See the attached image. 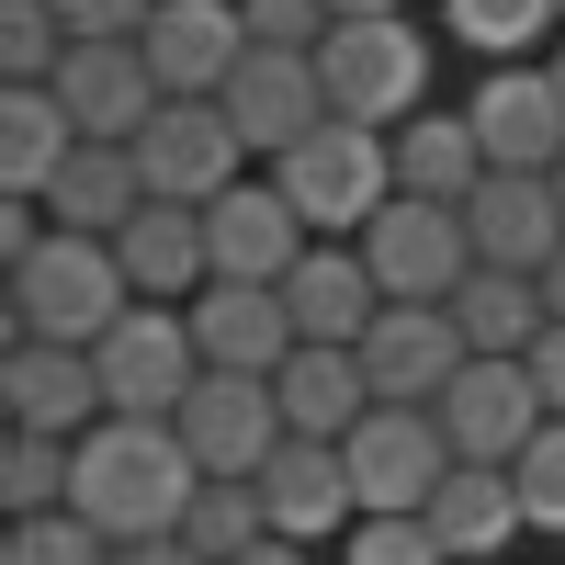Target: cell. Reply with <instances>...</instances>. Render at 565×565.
I'll return each mask as SVG.
<instances>
[{
	"instance_id": "6da1fadb",
	"label": "cell",
	"mask_w": 565,
	"mask_h": 565,
	"mask_svg": "<svg viewBox=\"0 0 565 565\" xmlns=\"http://www.w3.org/2000/svg\"><path fill=\"white\" fill-rule=\"evenodd\" d=\"M204 463L181 441V418H148V407H103L79 430V476H68V509H90L114 543H148V532H181Z\"/></svg>"
},
{
	"instance_id": "7a4b0ae2",
	"label": "cell",
	"mask_w": 565,
	"mask_h": 565,
	"mask_svg": "<svg viewBox=\"0 0 565 565\" xmlns=\"http://www.w3.org/2000/svg\"><path fill=\"white\" fill-rule=\"evenodd\" d=\"M317 79H328V114L407 125L418 103H441V23H418V12H340L317 34Z\"/></svg>"
},
{
	"instance_id": "3957f363",
	"label": "cell",
	"mask_w": 565,
	"mask_h": 565,
	"mask_svg": "<svg viewBox=\"0 0 565 565\" xmlns=\"http://www.w3.org/2000/svg\"><path fill=\"white\" fill-rule=\"evenodd\" d=\"M136 306L125 249L90 238V226H45V238L12 260V340H103V328Z\"/></svg>"
},
{
	"instance_id": "277c9868",
	"label": "cell",
	"mask_w": 565,
	"mask_h": 565,
	"mask_svg": "<svg viewBox=\"0 0 565 565\" xmlns=\"http://www.w3.org/2000/svg\"><path fill=\"white\" fill-rule=\"evenodd\" d=\"M260 170L306 204V226H317V238H362V226L396 204V125L328 114V125H306L295 148H282V159H260Z\"/></svg>"
},
{
	"instance_id": "5b68a950",
	"label": "cell",
	"mask_w": 565,
	"mask_h": 565,
	"mask_svg": "<svg viewBox=\"0 0 565 565\" xmlns=\"http://www.w3.org/2000/svg\"><path fill=\"white\" fill-rule=\"evenodd\" d=\"M136 170H148V193H170V204H215L226 181L260 170V148L238 136V114H226L215 90H159V114L136 125Z\"/></svg>"
},
{
	"instance_id": "8992f818",
	"label": "cell",
	"mask_w": 565,
	"mask_h": 565,
	"mask_svg": "<svg viewBox=\"0 0 565 565\" xmlns=\"http://www.w3.org/2000/svg\"><path fill=\"white\" fill-rule=\"evenodd\" d=\"M90 362H103V396L114 407H148L170 418L181 396H193V373H204V340H193V306H170V295H136L103 340H90Z\"/></svg>"
},
{
	"instance_id": "52a82bcc",
	"label": "cell",
	"mask_w": 565,
	"mask_h": 565,
	"mask_svg": "<svg viewBox=\"0 0 565 565\" xmlns=\"http://www.w3.org/2000/svg\"><path fill=\"white\" fill-rule=\"evenodd\" d=\"M340 452H351L362 509H430L441 476H452V430H441V407H407V396H373L351 430H340Z\"/></svg>"
},
{
	"instance_id": "ba28073f",
	"label": "cell",
	"mask_w": 565,
	"mask_h": 565,
	"mask_svg": "<svg viewBox=\"0 0 565 565\" xmlns=\"http://www.w3.org/2000/svg\"><path fill=\"white\" fill-rule=\"evenodd\" d=\"M463 114L487 136V170H554L565 159V79L554 57H498L463 79Z\"/></svg>"
},
{
	"instance_id": "9c48e42d",
	"label": "cell",
	"mask_w": 565,
	"mask_h": 565,
	"mask_svg": "<svg viewBox=\"0 0 565 565\" xmlns=\"http://www.w3.org/2000/svg\"><path fill=\"white\" fill-rule=\"evenodd\" d=\"M463 362H476V340H463L452 295H385V306H373V328H362V373H373V396L430 407Z\"/></svg>"
},
{
	"instance_id": "30bf717a",
	"label": "cell",
	"mask_w": 565,
	"mask_h": 565,
	"mask_svg": "<svg viewBox=\"0 0 565 565\" xmlns=\"http://www.w3.org/2000/svg\"><path fill=\"white\" fill-rule=\"evenodd\" d=\"M170 418H181V441H193L204 476H260V463L282 452V385H271V373H226V362H204L193 396H181Z\"/></svg>"
},
{
	"instance_id": "8fae6325",
	"label": "cell",
	"mask_w": 565,
	"mask_h": 565,
	"mask_svg": "<svg viewBox=\"0 0 565 565\" xmlns=\"http://www.w3.org/2000/svg\"><path fill=\"white\" fill-rule=\"evenodd\" d=\"M430 407H441V430H452V452H463V463H521V441L554 418L521 351H476V362H463Z\"/></svg>"
},
{
	"instance_id": "7c38bea8",
	"label": "cell",
	"mask_w": 565,
	"mask_h": 565,
	"mask_svg": "<svg viewBox=\"0 0 565 565\" xmlns=\"http://www.w3.org/2000/svg\"><path fill=\"white\" fill-rule=\"evenodd\" d=\"M362 260L385 295H452L463 271H476V226H463V204H430V193H396L385 215L362 226Z\"/></svg>"
},
{
	"instance_id": "4fadbf2b",
	"label": "cell",
	"mask_w": 565,
	"mask_h": 565,
	"mask_svg": "<svg viewBox=\"0 0 565 565\" xmlns=\"http://www.w3.org/2000/svg\"><path fill=\"white\" fill-rule=\"evenodd\" d=\"M204 238H215V271L226 282H282L317 249V226H306V204L282 193L271 170H249V181H226V193L204 204Z\"/></svg>"
},
{
	"instance_id": "5bb4252c",
	"label": "cell",
	"mask_w": 565,
	"mask_h": 565,
	"mask_svg": "<svg viewBox=\"0 0 565 565\" xmlns=\"http://www.w3.org/2000/svg\"><path fill=\"white\" fill-rule=\"evenodd\" d=\"M45 90L68 103L79 136H136V125L159 114V68H148V45H136V34H79Z\"/></svg>"
},
{
	"instance_id": "9a60e30c",
	"label": "cell",
	"mask_w": 565,
	"mask_h": 565,
	"mask_svg": "<svg viewBox=\"0 0 565 565\" xmlns=\"http://www.w3.org/2000/svg\"><path fill=\"white\" fill-rule=\"evenodd\" d=\"M226 114H238V136L260 159H282L306 125H328V79H317V45H249L238 57V79L215 90Z\"/></svg>"
},
{
	"instance_id": "2e32d148",
	"label": "cell",
	"mask_w": 565,
	"mask_h": 565,
	"mask_svg": "<svg viewBox=\"0 0 565 565\" xmlns=\"http://www.w3.org/2000/svg\"><path fill=\"white\" fill-rule=\"evenodd\" d=\"M0 407H12V430H90L114 396H103V362L79 340H12L0 351Z\"/></svg>"
},
{
	"instance_id": "e0dca14e",
	"label": "cell",
	"mask_w": 565,
	"mask_h": 565,
	"mask_svg": "<svg viewBox=\"0 0 565 565\" xmlns=\"http://www.w3.org/2000/svg\"><path fill=\"white\" fill-rule=\"evenodd\" d=\"M463 226H476V260L543 271L554 238H565V181H554V170H487L476 193H463Z\"/></svg>"
},
{
	"instance_id": "ac0fdd59",
	"label": "cell",
	"mask_w": 565,
	"mask_h": 565,
	"mask_svg": "<svg viewBox=\"0 0 565 565\" xmlns=\"http://www.w3.org/2000/svg\"><path fill=\"white\" fill-rule=\"evenodd\" d=\"M260 498H271V532H295V543H340L362 521L351 452L340 441H306V430H282V452L260 463Z\"/></svg>"
},
{
	"instance_id": "d6986e66",
	"label": "cell",
	"mask_w": 565,
	"mask_h": 565,
	"mask_svg": "<svg viewBox=\"0 0 565 565\" xmlns=\"http://www.w3.org/2000/svg\"><path fill=\"white\" fill-rule=\"evenodd\" d=\"M136 45H148L159 90H226L249 57V23H238V0H159L136 23Z\"/></svg>"
},
{
	"instance_id": "ffe728a7",
	"label": "cell",
	"mask_w": 565,
	"mask_h": 565,
	"mask_svg": "<svg viewBox=\"0 0 565 565\" xmlns=\"http://www.w3.org/2000/svg\"><path fill=\"white\" fill-rule=\"evenodd\" d=\"M114 249H125V282L136 295H170V306H193L204 282H215V238H204V204H170L148 193L125 226H114Z\"/></svg>"
},
{
	"instance_id": "44dd1931",
	"label": "cell",
	"mask_w": 565,
	"mask_h": 565,
	"mask_svg": "<svg viewBox=\"0 0 565 565\" xmlns=\"http://www.w3.org/2000/svg\"><path fill=\"white\" fill-rule=\"evenodd\" d=\"M271 385H282V430H306V441H340L351 418L373 407L362 340H295V351L271 362Z\"/></svg>"
},
{
	"instance_id": "7402d4cb",
	"label": "cell",
	"mask_w": 565,
	"mask_h": 565,
	"mask_svg": "<svg viewBox=\"0 0 565 565\" xmlns=\"http://www.w3.org/2000/svg\"><path fill=\"white\" fill-rule=\"evenodd\" d=\"M430 532L452 543V565H476V554H521V543H532L521 476H509V463H463V452H452V476H441V498H430Z\"/></svg>"
},
{
	"instance_id": "603a6c76",
	"label": "cell",
	"mask_w": 565,
	"mask_h": 565,
	"mask_svg": "<svg viewBox=\"0 0 565 565\" xmlns=\"http://www.w3.org/2000/svg\"><path fill=\"white\" fill-rule=\"evenodd\" d=\"M282 306H295V340H362L373 306H385V282H373L362 238H317L295 271H282Z\"/></svg>"
},
{
	"instance_id": "cb8c5ba5",
	"label": "cell",
	"mask_w": 565,
	"mask_h": 565,
	"mask_svg": "<svg viewBox=\"0 0 565 565\" xmlns=\"http://www.w3.org/2000/svg\"><path fill=\"white\" fill-rule=\"evenodd\" d=\"M193 340H204V362H226V373H271L282 351H295V306H282V282H204L193 295Z\"/></svg>"
},
{
	"instance_id": "d4e9b609",
	"label": "cell",
	"mask_w": 565,
	"mask_h": 565,
	"mask_svg": "<svg viewBox=\"0 0 565 565\" xmlns=\"http://www.w3.org/2000/svg\"><path fill=\"white\" fill-rule=\"evenodd\" d=\"M136 204H148L136 136H79V148H68V170L45 181V215H57V226H90V238H114Z\"/></svg>"
},
{
	"instance_id": "484cf974",
	"label": "cell",
	"mask_w": 565,
	"mask_h": 565,
	"mask_svg": "<svg viewBox=\"0 0 565 565\" xmlns=\"http://www.w3.org/2000/svg\"><path fill=\"white\" fill-rule=\"evenodd\" d=\"M487 181V136L463 103H418L396 125V193H430V204H463Z\"/></svg>"
},
{
	"instance_id": "4316f807",
	"label": "cell",
	"mask_w": 565,
	"mask_h": 565,
	"mask_svg": "<svg viewBox=\"0 0 565 565\" xmlns=\"http://www.w3.org/2000/svg\"><path fill=\"white\" fill-rule=\"evenodd\" d=\"M430 23L463 68H498V57H554L565 0H430Z\"/></svg>"
},
{
	"instance_id": "83f0119b",
	"label": "cell",
	"mask_w": 565,
	"mask_h": 565,
	"mask_svg": "<svg viewBox=\"0 0 565 565\" xmlns=\"http://www.w3.org/2000/svg\"><path fill=\"white\" fill-rule=\"evenodd\" d=\"M68 148H79V125H68V103L45 79H0V193H45V181L68 170Z\"/></svg>"
},
{
	"instance_id": "f1b7e54d",
	"label": "cell",
	"mask_w": 565,
	"mask_h": 565,
	"mask_svg": "<svg viewBox=\"0 0 565 565\" xmlns=\"http://www.w3.org/2000/svg\"><path fill=\"white\" fill-rule=\"evenodd\" d=\"M452 317H463V340H476V351H532L554 306H543V271H498V260H476V271L452 282Z\"/></svg>"
},
{
	"instance_id": "f546056e",
	"label": "cell",
	"mask_w": 565,
	"mask_h": 565,
	"mask_svg": "<svg viewBox=\"0 0 565 565\" xmlns=\"http://www.w3.org/2000/svg\"><path fill=\"white\" fill-rule=\"evenodd\" d=\"M271 532V498H260V476H204L193 487V509H181V543H193V554H249Z\"/></svg>"
},
{
	"instance_id": "4dcf8cb0",
	"label": "cell",
	"mask_w": 565,
	"mask_h": 565,
	"mask_svg": "<svg viewBox=\"0 0 565 565\" xmlns=\"http://www.w3.org/2000/svg\"><path fill=\"white\" fill-rule=\"evenodd\" d=\"M68 476H79V441L68 430H12L0 441V509H68Z\"/></svg>"
},
{
	"instance_id": "1f68e13d",
	"label": "cell",
	"mask_w": 565,
	"mask_h": 565,
	"mask_svg": "<svg viewBox=\"0 0 565 565\" xmlns=\"http://www.w3.org/2000/svg\"><path fill=\"white\" fill-rule=\"evenodd\" d=\"M0 565H114V532L90 509H23L0 532Z\"/></svg>"
},
{
	"instance_id": "d6a6232c",
	"label": "cell",
	"mask_w": 565,
	"mask_h": 565,
	"mask_svg": "<svg viewBox=\"0 0 565 565\" xmlns=\"http://www.w3.org/2000/svg\"><path fill=\"white\" fill-rule=\"evenodd\" d=\"M340 565H452V543L430 532V509H362L340 532Z\"/></svg>"
},
{
	"instance_id": "836d02e7",
	"label": "cell",
	"mask_w": 565,
	"mask_h": 565,
	"mask_svg": "<svg viewBox=\"0 0 565 565\" xmlns=\"http://www.w3.org/2000/svg\"><path fill=\"white\" fill-rule=\"evenodd\" d=\"M68 23H57V0H0V79H57L68 57Z\"/></svg>"
},
{
	"instance_id": "e575fe53",
	"label": "cell",
	"mask_w": 565,
	"mask_h": 565,
	"mask_svg": "<svg viewBox=\"0 0 565 565\" xmlns=\"http://www.w3.org/2000/svg\"><path fill=\"white\" fill-rule=\"evenodd\" d=\"M521 509H532V543H565V418H543V430L521 441Z\"/></svg>"
},
{
	"instance_id": "d590c367",
	"label": "cell",
	"mask_w": 565,
	"mask_h": 565,
	"mask_svg": "<svg viewBox=\"0 0 565 565\" xmlns=\"http://www.w3.org/2000/svg\"><path fill=\"white\" fill-rule=\"evenodd\" d=\"M238 23H249V45H317L340 12L328 0H238Z\"/></svg>"
},
{
	"instance_id": "8d00e7d4",
	"label": "cell",
	"mask_w": 565,
	"mask_h": 565,
	"mask_svg": "<svg viewBox=\"0 0 565 565\" xmlns=\"http://www.w3.org/2000/svg\"><path fill=\"white\" fill-rule=\"evenodd\" d=\"M148 12H159V0H57V23H68V34H136Z\"/></svg>"
},
{
	"instance_id": "74e56055",
	"label": "cell",
	"mask_w": 565,
	"mask_h": 565,
	"mask_svg": "<svg viewBox=\"0 0 565 565\" xmlns=\"http://www.w3.org/2000/svg\"><path fill=\"white\" fill-rule=\"evenodd\" d=\"M521 362H532V385H543V407L565 418V317H543V340H532Z\"/></svg>"
},
{
	"instance_id": "f35d334b",
	"label": "cell",
	"mask_w": 565,
	"mask_h": 565,
	"mask_svg": "<svg viewBox=\"0 0 565 565\" xmlns=\"http://www.w3.org/2000/svg\"><path fill=\"white\" fill-rule=\"evenodd\" d=\"M114 565H215V554H193L181 532H148V543H114Z\"/></svg>"
},
{
	"instance_id": "ab89813d",
	"label": "cell",
	"mask_w": 565,
	"mask_h": 565,
	"mask_svg": "<svg viewBox=\"0 0 565 565\" xmlns=\"http://www.w3.org/2000/svg\"><path fill=\"white\" fill-rule=\"evenodd\" d=\"M226 565H317V543H295V532H260L249 554H226Z\"/></svg>"
},
{
	"instance_id": "60d3db41",
	"label": "cell",
	"mask_w": 565,
	"mask_h": 565,
	"mask_svg": "<svg viewBox=\"0 0 565 565\" xmlns=\"http://www.w3.org/2000/svg\"><path fill=\"white\" fill-rule=\"evenodd\" d=\"M543 306L565 317V238H554V260H543Z\"/></svg>"
},
{
	"instance_id": "b9f144b4",
	"label": "cell",
	"mask_w": 565,
	"mask_h": 565,
	"mask_svg": "<svg viewBox=\"0 0 565 565\" xmlns=\"http://www.w3.org/2000/svg\"><path fill=\"white\" fill-rule=\"evenodd\" d=\"M328 12H407V0H328Z\"/></svg>"
},
{
	"instance_id": "7bdbcfd3",
	"label": "cell",
	"mask_w": 565,
	"mask_h": 565,
	"mask_svg": "<svg viewBox=\"0 0 565 565\" xmlns=\"http://www.w3.org/2000/svg\"><path fill=\"white\" fill-rule=\"evenodd\" d=\"M554 79H565V34H554Z\"/></svg>"
},
{
	"instance_id": "ee69618b",
	"label": "cell",
	"mask_w": 565,
	"mask_h": 565,
	"mask_svg": "<svg viewBox=\"0 0 565 565\" xmlns=\"http://www.w3.org/2000/svg\"><path fill=\"white\" fill-rule=\"evenodd\" d=\"M476 565H509V554H476Z\"/></svg>"
},
{
	"instance_id": "f6af8a7d",
	"label": "cell",
	"mask_w": 565,
	"mask_h": 565,
	"mask_svg": "<svg viewBox=\"0 0 565 565\" xmlns=\"http://www.w3.org/2000/svg\"><path fill=\"white\" fill-rule=\"evenodd\" d=\"M554 181H565V159H554Z\"/></svg>"
}]
</instances>
